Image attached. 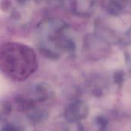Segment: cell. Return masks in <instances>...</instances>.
Instances as JSON below:
<instances>
[{
  "label": "cell",
  "mask_w": 131,
  "mask_h": 131,
  "mask_svg": "<svg viewBox=\"0 0 131 131\" xmlns=\"http://www.w3.org/2000/svg\"><path fill=\"white\" fill-rule=\"evenodd\" d=\"M3 131H17L15 128L12 127H5Z\"/></svg>",
  "instance_id": "7a4b0ae2"
},
{
  "label": "cell",
  "mask_w": 131,
  "mask_h": 131,
  "mask_svg": "<svg viewBox=\"0 0 131 131\" xmlns=\"http://www.w3.org/2000/svg\"><path fill=\"white\" fill-rule=\"evenodd\" d=\"M37 68V56L28 46L7 42L0 47V69L8 78L25 81L35 72Z\"/></svg>",
  "instance_id": "6da1fadb"
}]
</instances>
